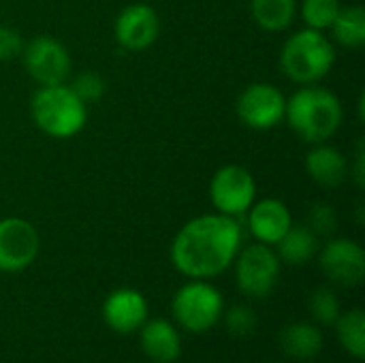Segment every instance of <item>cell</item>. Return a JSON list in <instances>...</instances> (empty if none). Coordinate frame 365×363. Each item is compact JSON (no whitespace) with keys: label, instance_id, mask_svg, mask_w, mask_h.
<instances>
[{"label":"cell","instance_id":"cell-10","mask_svg":"<svg viewBox=\"0 0 365 363\" xmlns=\"http://www.w3.org/2000/svg\"><path fill=\"white\" fill-rule=\"evenodd\" d=\"M41 237L32 223L9 216L0 220V272H21L38 255Z\"/></svg>","mask_w":365,"mask_h":363},{"label":"cell","instance_id":"cell-7","mask_svg":"<svg viewBox=\"0 0 365 363\" xmlns=\"http://www.w3.org/2000/svg\"><path fill=\"white\" fill-rule=\"evenodd\" d=\"M257 197V182L252 173L242 165L220 167L210 182V199L218 214L244 216Z\"/></svg>","mask_w":365,"mask_h":363},{"label":"cell","instance_id":"cell-4","mask_svg":"<svg viewBox=\"0 0 365 363\" xmlns=\"http://www.w3.org/2000/svg\"><path fill=\"white\" fill-rule=\"evenodd\" d=\"M336 62L334 43L312 28L297 30L291 34L280 51V66L284 75L302 86L321 81Z\"/></svg>","mask_w":365,"mask_h":363},{"label":"cell","instance_id":"cell-23","mask_svg":"<svg viewBox=\"0 0 365 363\" xmlns=\"http://www.w3.org/2000/svg\"><path fill=\"white\" fill-rule=\"evenodd\" d=\"M308 310L312 319L321 325H334L340 317V302L338 295L329 287H321L310 295Z\"/></svg>","mask_w":365,"mask_h":363},{"label":"cell","instance_id":"cell-20","mask_svg":"<svg viewBox=\"0 0 365 363\" xmlns=\"http://www.w3.org/2000/svg\"><path fill=\"white\" fill-rule=\"evenodd\" d=\"M334 39L344 47H361L365 43V11L359 4L340 6L331 28Z\"/></svg>","mask_w":365,"mask_h":363},{"label":"cell","instance_id":"cell-15","mask_svg":"<svg viewBox=\"0 0 365 363\" xmlns=\"http://www.w3.org/2000/svg\"><path fill=\"white\" fill-rule=\"evenodd\" d=\"M139 344L145 357L156 363H173L182 353L180 334L167 319L145 321L139 329Z\"/></svg>","mask_w":365,"mask_h":363},{"label":"cell","instance_id":"cell-19","mask_svg":"<svg viewBox=\"0 0 365 363\" xmlns=\"http://www.w3.org/2000/svg\"><path fill=\"white\" fill-rule=\"evenodd\" d=\"M250 11L259 28L280 32L293 24L297 0H250Z\"/></svg>","mask_w":365,"mask_h":363},{"label":"cell","instance_id":"cell-9","mask_svg":"<svg viewBox=\"0 0 365 363\" xmlns=\"http://www.w3.org/2000/svg\"><path fill=\"white\" fill-rule=\"evenodd\" d=\"M287 98L274 83L257 81L242 90L235 103L242 124L255 131H269L284 120Z\"/></svg>","mask_w":365,"mask_h":363},{"label":"cell","instance_id":"cell-8","mask_svg":"<svg viewBox=\"0 0 365 363\" xmlns=\"http://www.w3.org/2000/svg\"><path fill=\"white\" fill-rule=\"evenodd\" d=\"M24 66L28 75L38 86L66 83L71 75V53L68 49L49 34H38L24 45L21 51Z\"/></svg>","mask_w":365,"mask_h":363},{"label":"cell","instance_id":"cell-26","mask_svg":"<svg viewBox=\"0 0 365 363\" xmlns=\"http://www.w3.org/2000/svg\"><path fill=\"white\" fill-rule=\"evenodd\" d=\"M336 225H338V216H336V210L327 203H314L308 212V220H306V227L317 235V237H325V235H331L336 231Z\"/></svg>","mask_w":365,"mask_h":363},{"label":"cell","instance_id":"cell-3","mask_svg":"<svg viewBox=\"0 0 365 363\" xmlns=\"http://www.w3.org/2000/svg\"><path fill=\"white\" fill-rule=\"evenodd\" d=\"M30 113L34 124L53 139H71L88 122V105L68 83L38 86L30 101Z\"/></svg>","mask_w":365,"mask_h":363},{"label":"cell","instance_id":"cell-21","mask_svg":"<svg viewBox=\"0 0 365 363\" xmlns=\"http://www.w3.org/2000/svg\"><path fill=\"white\" fill-rule=\"evenodd\" d=\"M338 332V340L342 349L355 357V359H365V312L361 308H353L349 312H340L338 321L334 323Z\"/></svg>","mask_w":365,"mask_h":363},{"label":"cell","instance_id":"cell-12","mask_svg":"<svg viewBox=\"0 0 365 363\" xmlns=\"http://www.w3.org/2000/svg\"><path fill=\"white\" fill-rule=\"evenodd\" d=\"M160 34V17L154 6L145 2L128 4L115 19V41L126 51L148 49Z\"/></svg>","mask_w":365,"mask_h":363},{"label":"cell","instance_id":"cell-24","mask_svg":"<svg viewBox=\"0 0 365 363\" xmlns=\"http://www.w3.org/2000/svg\"><path fill=\"white\" fill-rule=\"evenodd\" d=\"M225 315V327L231 336L235 338H248L255 334L257 329V315L250 306H244V304H237V306H231Z\"/></svg>","mask_w":365,"mask_h":363},{"label":"cell","instance_id":"cell-13","mask_svg":"<svg viewBox=\"0 0 365 363\" xmlns=\"http://www.w3.org/2000/svg\"><path fill=\"white\" fill-rule=\"evenodd\" d=\"M103 321L118 334L139 332L148 321V302L135 289H118L103 304Z\"/></svg>","mask_w":365,"mask_h":363},{"label":"cell","instance_id":"cell-25","mask_svg":"<svg viewBox=\"0 0 365 363\" xmlns=\"http://www.w3.org/2000/svg\"><path fill=\"white\" fill-rule=\"evenodd\" d=\"M68 86H71V90H73L86 105L101 101L103 94H105V81H103V77H101L98 73H94V71H83V73L75 75V79H73Z\"/></svg>","mask_w":365,"mask_h":363},{"label":"cell","instance_id":"cell-2","mask_svg":"<svg viewBox=\"0 0 365 363\" xmlns=\"http://www.w3.org/2000/svg\"><path fill=\"white\" fill-rule=\"evenodd\" d=\"M284 118L289 126L308 143H323L331 139L344 118L340 98L317 83L302 86L287 98Z\"/></svg>","mask_w":365,"mask_h":363},{"label":"cell","instance_id":"cell-5","mask_svg":"<svg viewBox=\"0 0 365 363\" xmlns=\"http://www.w3.org/2000/svg\"><path fill=\"white\" fill-rule=\"evenodd\" d=\"M225 312V300L220 291L207 280H190L178 289L171 302V315L175 323L192 334L212 329Z\"/></svg>","mask_w":365,"mask_h":363},{"label":"cell","instance_id":"cell-16","mask_svg":"<svg viewBox=\"0 0 365 363\" xmlns=\"http://www.w3.org/2000/svg\"><path fill=\"white\" fill-rule=\"evenodd\" d=\"M306 171L319 186L338 188L340 184H344L349 175V160L336 145L323 141L314 143V148L308 152Z\"/></svg>","mask_w":365,"mask_h":363},{"label":"cell","instance_id":"cell-1","mask_svg":"<svg viewBox=\"0 0 365 363\" xmlns=\"http://www.w3.org/2000/svg\"><path fill=\"white\" fill-rule=\"evenodd\" d=\"M242 225L233 216L203 214L188 220L171 244L173 267L190 280H207L227 272L242 250Z\"/></svg>","mask_w":365,"mask_h":363},{"label":"cell","instance_id":"cell-17","mask_svg":"<svg viewBox=\"0 0 365 363\" xmlns=\"http://www.w3.org/2000/svg\"><path fill=\"white\" fill-rule=\"evenodd\" d=\"M280 347L289 357L297 362H310L323 351V334L314 323H291L280 334Z\"/></svg>","mask_w":365,"mask_h":363},{"label":"cell","instance_id":"cell-18","mask_svg":"<svg viewBox=\"0 0 365 363\" xmlns=\"http://www.w3.org/2000/svg\"><path fill=\"white\" fill-rule=\"evenodd\" d=\"M319 252V237L306 225H291L289 231L276 244V255L280 263L306 265Z\"/></svg>","mask_w":365,"mask_h":363},{"label":"cell","instance_id":"cell-27","mask_svg":"<svg viewBox=\"0 0 365 363\" xmlns=\"http://www.w3.org/2000/svg\"><path fill=\"white\" fill-rule=\"evenodd\" d=\"M24 36L11 28V26H0V60L6 62V60H15L21 56L24 51Z\"/></svg>","mask_w":365,"mask_h":363},{"label":"cell","instance_id":"cell-22","mask_svg":"<svg viewBox=\"0 0 365 363\" xmlns=\"http://www.w3.org/2000/svg\"><path fill=\"white\" fill-rule=\"evenodd\" d=\"M340 0H304L302 2V19L306 28L312 30H329L338 11H340Z\"/></svg>","mask_w":365,"mask_h":363},{"label":"cell","instance_id":"cell-14","mask_svg":"<svg viewBox=\"0 0 365 363\" xmlns=\"http://www.w3.org/2000/svg\"><path fill=\"white\" fill-rule=\"evenodd\" d=\"M293 225L291 212L284 201L267 197L250 205L248 210V231L261 244L276 246L280 237Z\"/></svg>","mask_w":365,"mask_h":363},{"label":"cell","instance_id":"cell-6","mask_svg":"<svg viewBox=\"0 0 365 363\" xmlns=\"http://www.w3.org/2000/svg\"><path fill=\"white\" fill-rule=\"evenodd\" d=\"M280 278V259L267 244H250L235 257V280L246 297H267Z\"/></svg>","mask_w":365,"mask_h":363},{"label":"cell","instance_id":"cell-11","mask_svg":"<svg viewBox=\"0 0 365 363\" xmlns=\"http://www.w3.org/2000/svg\"><path fill=\"white\" fill-rule=\"evenodd\" d=\"M321 270L338 287H357L365 276V252L355 240L336 237L321 250Z\"/></svg>","mask_w":365,"mask_h":363}]
</instances>
